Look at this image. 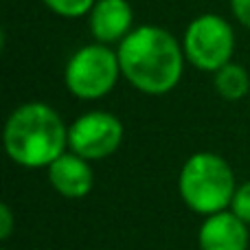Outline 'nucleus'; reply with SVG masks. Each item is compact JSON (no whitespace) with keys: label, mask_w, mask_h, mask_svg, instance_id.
<instances>
[{"label":"nucleus","mask_w":250,"mask_h":250,"mask_svg":"<svg viewBox=\"0 0 250 250\" xmlns=\"http://www.w3.org/2000/svg\"><path fill=\"white\" fill-rule=\"evenodd\" d=\"M123 79L147 97H163L178 88L187 57L182 42L158 24H141L117 46Z\"/></svg>","instance_id":"nucleus-1"},{"label":"nucleus","mask_w":250,"mask_h":250,"mask_svg":"<svg viewBox=\"0 0 250 250\" xmlns=\"http://www.w3.org/2000/svg\"><path fill=\"white\" fill-rule=\"evenodd\" d=\"M4 149L16 165L38 169L53 165L68 147V127L53 105L26 101L4 121Z\"/></svg>","instance_id":"nucleus-2"},{"label":"nucleus","mask_w":250,"mask_h":250,"mask_svg":"<svg viewBox=\"0 0 250 250\" xmlns=\"http://www.w3.org/2000/svg\"><path fill=\"white\" fill-rule=\"evenodd\" d=\"M185 204L195 213L215 215L222 213L235 195V176L230 165L211 151L189 156L178 178Z\"/></svg>","instance_id":"nucleus-3"},{"label":"nucleus","mask_w":250,"mask_h":250,"mask_svg":"<svg viewBox=\"0 0 250 250\" xmlns=\"http://www.w3.org/2000/svg\"><path fill=\"white\" fill-rule=\"evenodd\" d=\"M121 75L117 48L90 42L79 46L64 66V86L79 101H99L114 90Z\"/></svg>","instance_id":"nucleus-4"},{"label":"nucleus","mask_w":250,"mask_h":250,"mask_svg":"<svg viewBox=\"0 0 250 250\" xmlns=\"http://www.w3.org/2000/svg\"><path fill=\"white\" fill-rule=\"evenodd\" d=\"M180 42L187 64L200 73H217L222 66L230 64L235 55L233 24L217 13H200L193 18Z\"/></svg>","instance_id":"nucleus-5"},{"label":"nucleus","mask_w":250,"mask_h":250,"mask_svg":"<svg viewBox=\"0 0 250 250\" xmlns=\"http://www.w3.org/2000/svg\"><path fill=\"white\" fill-rule=\"evenodd\" d=\"M123 143V123L105 110H88L68 125V149L90 160L112 156Z\"/></svg>","instance_id":"nucleus-6"},{"label":"nucleus","mask_w":250,"mask_h":250,"mask_svg":"<svg viewBox=\"0 0 250 250\" xmlns=\"http://www.w3.org/2000/svg\"><path fill=\"white\" fill-rule=\"evenodd\" d=\"M86 18L92 40L108 46H119L134 31V9L129 0H97Z\"/></svg>","instance_id":"nucleus-7"},{"label":"nucleus","mask_w":250,"mask_h":250,"mask_svg":"<svg viewBox=\"0 0 250 250\" xmlns=\"http://www.w3.org/2000/svg\"><path fill=\"white\" fill-rule=\"evenodd\" d=\"M48 182L64 198H83L90 193L95 176L90 163L82 156L66 151L53 165H48Z\"/></svg>","instance_id":"nucleus-8"},{"label":"nucleus","mask_w":250,"mask_h":250,"mask_svg":"<svg viewBox=\"0 0 250 250\" xmlns=\"http://www.w3.org/2000/svg\"><path fill=\"white\" fill-rule=\"evenodd\" d=\"M248 224H244L235 213H215L208 215L200 229V248L202 250H246Z\"/></svg>","instance_id":"nucleus-9"},{"label":"nucleus","mask_w":250,"mask_h":250,"mask_svg":"<svg viewBox=\"0 0 250 250\" xmlns=\"http://www.w3.org/2000/svg\"><path fill=\"white\" fill-rule=\"evenodd\" d=\"M213 88L215 92L229 104H237L250 92V75L237 62L222 66L217 73H213Z\"/></svg>","instance_id":"nucleus-10"},{"label":"nucleus","mask_w":250,"mask_h":250,"mask_svg":"<svg viewBox=\"0 0 250 250\" xmlns=\"http://www.w3.org/2000/svg\"><path fill=\"white\" fill-rule=\"evenodd\" d=\"M42 2L55 16L66 18V20H77L90 13L97 0H42Z\"/></svg>","instance_id":"nucleus-11"},{"label":"nucleus","mask_w":250,"mask_h":250,"mask_svg":"<svg viewBox=\"0 0 250 250\" xmlns=\"http://www.w3.org/2000/svg\"><path fill=\"white\" fill-rule=\"evenodd\" d=\"M230 208H233V213L244 222V224H250V182L242 185L237 191H235Z\"/></svg>","instance_id":"nucleus-12"},{"label":"nucleus","mask_w":250,"mask_h":250,"mask_svg":"<svg viewBox=\"0 0 250 250\" xmlns=\"http://www.w3.org/2000/svg\"><path fill=\"white\" fill-rule=\"evenodd\" d=\"M230 4V13L233 18L244 26L250 29V0H229Z\"/></svg>","instance_id":"nucleus-13"},{"label":"nucleus","mask_w":250,"mask_h":250,"mask_svg":"<svg viewBox=\"0 0 250 250\" xmlns=\"http://www.w3.org/2000/svg\"><path fill=\"white\" fill-rule=\"evenodd\" d=\"M11 226H13L11 211H9L7 204H2L0 207V239H7L11 235Z\"/></svg>","instance_id":"nucleus-14"}]
</instances>
